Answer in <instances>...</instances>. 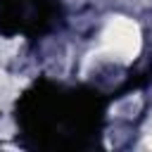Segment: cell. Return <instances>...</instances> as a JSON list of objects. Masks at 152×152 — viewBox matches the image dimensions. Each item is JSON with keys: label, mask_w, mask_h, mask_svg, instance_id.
I'll use <instances>...</instances> for the list:
<instances>
[{"label": "cell", "mask_w": 152, "mask_h": 152, "mask_svg": "<svg viewBox=\"0 0 152 152\" xmlns=\"http://www.w3.org/2000/svg\"><path fill=\"white\" fill-rule=\"evenodd\" d=\"M102 48L109 55H114L124 62H131L140 50V28H138V24L126 19V17H114L102 31Z\"/></svg>", "instance_id": "6da1fadb"}, {"label": "cell", "mask_w": 152, "mask_h": 152, "mask_svg": "<svg viewBox=\"0 0 152 152\" xmlns=\"http://www.w3.org/2000/svg\"><path fill=\"white\" fill-rule=\"evenodd\" d=\"M145 145H147V147H152V138H147V142H145Z\"/></svg>", "instance_id": "7a4b0ae2"}]
</instances>
